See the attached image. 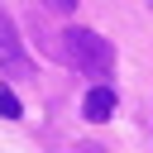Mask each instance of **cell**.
<instances>
[{
    "instance_id": "obj_1",
    "label": "cell",
    "mask_w": 153,
    "mask_h": 153,
    "mask_svg": "<svg viewBox=\"0 0 153 153\" xmlns=\"http://www.w3.org/2000/svg\"><path fill=\"white\" fill-rule=\"evenodd\" d=\"M53 53H57L76 76H91L96 86H110L105 76H115V43H110L105 33H96V29H86V24H67V29L57 33Z\"/></svg>"
},
{
    "instance_id": "obj_6",
    "label": "cell",
    "mask_w": 153,
    "mask_h": 153,
    "mask_svg": "<svg viewBox=\"0 0 153 153\" xmlns=\"http://www.w3.org/2000/svg\"><path fill=\"white\" fill-rule=\"evenodd\" d=\"M148 10H153V0H148Z\"/></svg>"
},
{
    "instance_id": "obj_2",
    "label": "cell",
    "mask_w": 153,
    "mask_h": 153,
    "mask_svg": "<svg viewBox=\"0 0 153 153\" xmlns=\"http://www.w3.org/2000/svg\"><path fill=\"white\" fill-rule=\"evenodd\" d=\"M0 76H10V81H29L33 76V57L24 53L19 29H14V19L5 10H0Z\"/></svg>"
},
{
    "instance_id": "obj_4",
    "label": "cell",
    "mask_w": 153,
    "mask_h": 153,
    "mask_svg": "<svg viewBox=\"0 0 153 153\" xmlns=\"http://www.w3.org/2000/svg\"><path fill=\"white\" fill-rule=\"evenodd\" d=\"M0 120H24V105H19L14 86H5V81H0Z\"/></svg>"
},
{
    "instance_id": "obj_3",
    "label": "cell",
    "mask_w": 153,
    "mask_h": 153,
    "mask_svg": "<svg viewBox=\"0 0 153 153\" xmlns=\"http://www.w3.org/2000/svg\"><path fill=\"white\" fill-rule=\"evenodd\" d=\"M81 115H86L91 124H105V120L115 115V86H91L86 100H81Z\"/></svg>"
},
{
    "instance_id": "obj_5",
    "label": "cell",
    "mask_w": 153,
    "mask_h": 153,
    "mask_svg": "<svg viewBox=\"0 0 153 153\" xmlns=\"http://www.w3.org/2000/svg\"><path fill=\"white\" fill-rule=\"evenodd\" d=\"M43 5H48V10H76L81 0H43Z\"/></svg>"
}]
</instances>
